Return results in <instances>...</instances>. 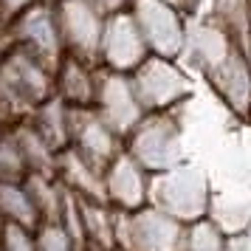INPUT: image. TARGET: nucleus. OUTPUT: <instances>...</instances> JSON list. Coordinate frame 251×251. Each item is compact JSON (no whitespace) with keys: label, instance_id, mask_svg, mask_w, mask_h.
<instances>
[{"label":"nucleus","instance_id":"nucleus-1","mask_svg":"<svg viewBox=\"0 0 251 251\" xmlns=\"http://www.w3.org/2000/svg\"><path fill=\"white\" fill-rule=\"evenodd\" d=\"M183 223L155 206L136 212L113 209V251H181Z\"/></svg>","mask_w":251,"mask_h":251},{"label":"nucleus","instance_id":"nucleus-18","mask_svg":"<svg viewBox=\"0 0 251 251\" xmlns=\"http://www.w3.org/2000/svg\"><path fill=\"white\" fill-rule=\"evenodd\" d=\"M82 246H102L113 249V209L102 201H82Z\"/></svg>","mask_w":251,"mask_h":251},{"label":"nucleus","instance_id":"nucleus-24","mask_svg":"<svg viewBox=\"0 0 251 251\" xmlns=\"http://www.w3.org/2000/svg\"><path fill=\"white\" fill-rule=\"evenodd\" d=\"M34 0H0V20L9 25L20 12H25Z\"/></svg>","mask_w":251,"mask_h":251},{"label":"nucleus","instance_id":"nucleus-8","mask_svg":"<svg viewBox=\"0 0 251 251\" xmlns=\"http://www.w3.org/2000/svg\"><path fill=\"white\" fill-rule=\"evenodd\" d=\"M54 14H57V28L65 54L96 62L102 25L107 14L99 12L91 0H54Z\"/></svg>","mask_w":251,"mask_h":251},{"label":"nucleus","instance_id":"nucleus-4","mask_svg":"<svg viewBox=\"0 0 251 251\" xmlns=\"http://www.w3.org/2000/svg\"><path fill=\"white\" fill-rule=\"evenodd\" d=\"M147 203L167 212L178 223H195L206 212V181L192 167H172V170L150 175Z\"/></svg>","mask_w":251,"mask_h":251},{"label":"nucleus","instance_id":"nucleus-28","mask_svg":"<svg viewBox=\"0 0 251 251\" xmlns=\"http://www.w3.org/2000/svg\"><path fill=\"white\" fill-rule=\"evenodd\" d=\"M0 251H3V249H0Z\"/></svg>","mask_w":251,"mask_h":251},{"label":"nucleus","instance_id":"nucleus-22","mask_svg":"<svg viewBox=\"0 0 251 251\" xmlns=\"http://www.w3.org/2000/svg\"><path fill=\"white\" fill-rule=\"evenodd\" d=\"M0 249L3 251H37L34 228L17 226V223H3L0 226Z\"/></svg>","mask_w":251,"mask_h":251},{"label":"nucleus","instance_id":"nucleus-16","mask_svg":"<svg viewBox=\"0 0 251 251\" xmlns=\"http://www.w3.org/2000/svg\"><path fill=\"white\" fill-rule=\"evenodd\" d=\"M12 138H14V144H17L20 158H23L25 172H48V175H54L57 150L31 127V122H25V125L17 127L12 133Z\"/></svg>","mask_w":251,"mask_h":251},{"label":"nucleus","instance_id":"nucleus-9","mask_svg":"<svg viewBox=\"0 0 251 251\" xmlns=\"http://www.w3.org/2000/svg\"><path fill=\"white\" fill-rule=\"evenodd\" d=\"M150 57L147 43L138 31L133 14L122 9L104 17L102 40H99V68L116 71V74H133V71Z\"/></svg>","mask_w":251,"mask_h":251},{"label":"nucleus","instance_id":"nucleus-21","mask_svg":"<svg viewBox=\"0 0 251 251\" xmlns=\"http://www.w3.org/2000/svg\"><path fill=\"white\" fill-rule=\"evenodd\" d=\"M34 237H37V251H79L82 249L57 220H43L34 228Z\"/></svg>","mask_w":251,"mask_h":251},{"label":"nucleus","instance_id":"nucleus-23","mask_svg":"<svg viewBox=\"0 0 251 251\" xmlns=\"http://www.w3.org/2000/svg\"><path fill=\"white\" fill-rule=\"evenodd\" d=\"M25 167L12 133H0V178H23Z\"/></svg>","mask_w":251,"mask_h":251},{"label":"nucleus","instance_id":"nucleus-11","mask_svg":"<svg viewBox=\"0 0 251 251\" xmlns=\"http://www.w3.org/2000/svg\"><path fill=\"white\" fill-rule=\"evenodd\" d=\"M68 147L104 170L125 150V141L104 125L93 107H68Z\"/></svg>","mask_w":251,"mask_h":251},{"label":"nucleus","instance_id":"nucleus-5","mask_svg":"<svg viewBox=\"0 0 251 251\" xmlns=\"http://www.w3.org/2000/svg\"><path fill=\"white\" fill-rule=\"evenodd\" d=\"M127 12L133 14L150 54L172 59L183 51L186 28L172 3H167V0H127Z\"/></svg>","mask_w":251,"mask_h":251},{"label":"nucleus","instance_id":"nucleus-6","mask_svg":"<svg viewBox=\"0 0 251 251\" xmlns=\"http://www.w3.org/2000/svg\"><path fill=\"white\" fill-rule=\"evenodd\" d=\"M130 85H133V93L144 113H167L189 91L186 76L172 65V59L155 57V54H150L130 74Z\"/></svg>","mask_w":251,"mask_h":251},{"label":"nucleus","instance_id":"nucleus-19","mask_svg":"<svg viewBox=\"0 0 251 251\" xmlns=\"http://www.w3.org/2000/svg\"><path fill=\"white\" fill-rule=\"evenodd\" d=\"M23 181L28 186V195H31L40 217L43 220H57L62 198H65V186L57 181V175H48V172H25Z\"/></svg>","mask_w":251,"mask_h":251},{"label":"nucleus","instance_id":"nucleus-7","mask_svg":"<svg viewBox=\"0 0 251 251\" xmlns=\"http://www.w3.org/2000/svg\"><path fill=\"white\" fill-rule=\"evenodd\" d=\"M9 37L14 46H23L37 59H43L51 71L57 68V62L65 54L62 37L57 28L54 3H48V0H34L25 12L17 14L9 23Z\"/></svg>","mask_w":251,"mask_h":251},{"label":"nucleus","instance_id":"nucleus-20","mask_svg":"<svg viewBox=\"0 0 251 251\" xmlns=\"http://www.w3.org/2000/svg\"><path fill=\"white\" fill-rule=\"evenodd\" d=\"M181 251H223V237L212 223L195 220L192 226L183 228Z\"/></svg>","mask_w":251,"mask_h":251},{"label":"nucleus","instance_id":"nucleus-10","mask_svg":"<svg viewBox=\"0 0 251 251\" xmlns=\"http://www.w3.org/2000/svg\"><path fill=\"white\" fill-rule=\"evenodd\" d=\"M93 110L102 116L104 125L110 127L116 136H122V141H125V136L144 116L136 93H133V85H130V74H116V71L99 68Z\"/></svg>","mask_w":251,"mask_h":251},{"label":"nucleus","instance_id":"nucleus-3","mask_svg":"<svg viewBox=\"0 0 251 251\" xmlns=\"http://www.w3.org/2000/svg\"><path fill=\"white\" fill-rule=\"evenodd\" d=\"M125 152L136 158L150 175L181 164V130L170 113H144L125 136Z\"/></svg>","mask_w":251,"mask_h":251},{"label":"nucleus","instance_id":"nucleus-26","mask_svg":"<svg viewBox=\"0 0 251 251\" xmlns=\"http://www.w3.org/2000/svg\"><path fill=\"white\" fill-rule=\"evenodd\" d=\"M0 226H3V220H0Z\"/></svg>","mask_w":251,"mask_h":251},{"label":"nucleus","instance_id":"nucleus-2","mask_svg":"<svg viewBox=\"0 0 251 251\" xmlns=\"http://www.w3.org/2000/svg\"><path fill=\"white\" fill-rule=\"evenodd\" d=\"M0 93L17 107L34 110L54 96V71L23 46H9L0 57Z\"/></svg>","mask_w":251,"mask_h":251},{"label":"nucleus","instance_id":"nucleus-13","mask_svg":"<svg viewBox=\"0 0 251 251\" xmlns=\"http://www.w3.org/2000/svg\"><path fill=\"white\" fill-rule=\"evenodd\" d=\"M99 65L79 59L74 54H62L54 68V96L68 107H93Z\"/></svg>","mask_w":251,"mask_h":251},{"label":"nucleus","instance_id":"nucleus-27","mask_svg":"<svg viewBox=\"0 0 251 251\" xmlns=\"http://www.w3.org/2000/svg\"><path fill=\"white\" fill-rule=\"evenodd\" d=\"M48 3H54V0H48Z\"/></svg>","mask_w":251,"mask_h":251},{"label":"nucleus","instance_id":"nucleus-12","mask_svg":"<svg viewBox=\"0 0 251 251\" xmlns=\"http://www.w3.org/2000/svg\"><path fill=\"white\" fill-rule=\"evenodd\" d=\"M102 186H104V203L110 209L136 212L141 206H147L150 172L122 150L102 170Z\"/></svg>","mask_w":251,"mask_h":251},{"label":"nucleus","instance_id":"nucleus-25","mask_svg":"<svg viewBox=\"0 0 251 251\" xmlns=\"http://www.w3.org/2000/svg\"><path fill=\"white\" fill-rule=\"evenodd\" d=\"M93 6L99 9L102 14H113V12H122L127 9V0H91Z\"/></svg>","mask_w":251,"mask_h":251},{"label":"nucleus","instance_id":"nucleus-15","mask_svg":"<svg viewBox=\"0 0 251 251\" xmlns=\"http://www.w3.org/2000/svg\"><path fill=\"white\" fill-rule=\"evenodd\" d=\"M0 220L25 228H37L43 223L23 178H0Z\"/></svg>","mask_w":251,"mask_h":251},{"label":"nucleus","instance_id":"nucleus-14","mask_svg":"<svg viewBox=\"0 0 251 251\" xmlns=\"http://www.w3.org/2000/svg\"><path fill=\"white\" fill-rule=\"evenodd\" d=\"M54 175L57 181L74 192L82 201H102L104 203V186H102V167L79 155L74 147H62L54 161Z\"/></svg>","mask_w":251,"mask_h":251},{"label":"nucleus","instance_id":"nucleus-17","mask_svg":"<svg viewBox=\"0 0 251 251\" xmlns=\"http://www.w3.org/2000/svg\"><path fill=\"white\" fill-rule=\"evenodd\" d=\"M31 127L57 152L62 147H68V104L59 102L57 96H51L48 102L31 110Z\"/></svg>","mask_w":251,"mask_h":251}]
</instances>
